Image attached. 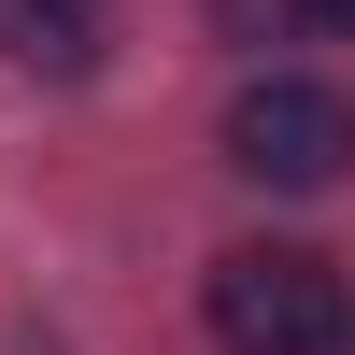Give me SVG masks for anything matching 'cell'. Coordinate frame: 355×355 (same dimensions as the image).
Masks as SVG:
<instances>
[{
  "instance_id": "cell-2",
  "label": "cell",
  "mask_w": 355,
  "mask_h": 355,
  "mask_svg": "<svg viewBox=\"0 0 355 355\" xmlns=\"http://www.w3.org/2000/svg\"><path fill=\"white\" fill-rule=\"evenodd\" d=\"M227 171H242V185H284V199L341 185L355 171V100L341 85H299V71L242 85V100H227Z\"/></svg>"
},
{
  "instance_id": "cell-1",
  "label": "cell",
  "mask_w": 355,
  "mask_h": 355,
  "mask_svg": "<svg viewBox=\"0 0 355 355\" xmlns=\"http://www.w3.org/2000/svg\"><path fill=\"white\" fill-rule=\"evenodd\" d=\"M341 327H355V299H341V270L313 242L214 256V341L227 355H341Z\"/></svg>"
},
{
  "instance_id": "cell-3",
  "label": "cell",
  "mask_w": 355,
  "mask_h": 355,
  "mask_svg": "<svg viewBox=\"0 0 355 355\" xmlns=\"http://www.w3.org/2000/svg\"><path fill=\"white\" fill-rule=\"evenodd\" d=\"M100 28H114V0H0V57L15 71H100Z\"/></svg>"
},
{
  "instance_id": "cell-4",
  "label": "cell",
  "mask_w": 355,
  "mask_h": 355,
  "mask_svg": "<svg viewBox=\"0 0 355 355\" xmlns=\"http://www.w3.org/2000/svg\"><path fill=\"white\" fill-rule=\"evenodd\" d=\"M299 15H313V28H341V43H355V0H299Z\"/></svg>"
}]
</instances>
